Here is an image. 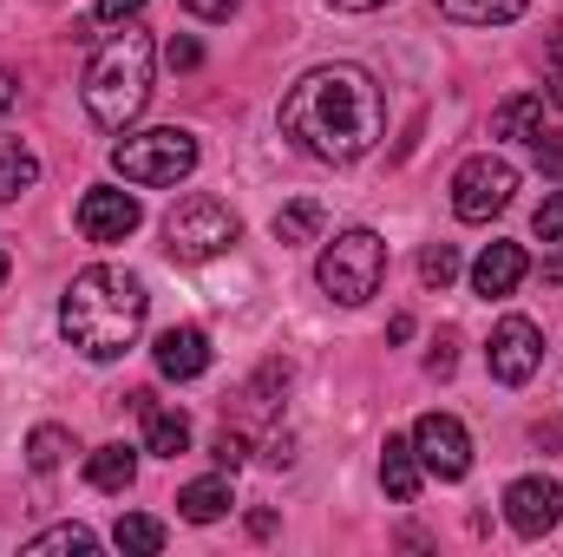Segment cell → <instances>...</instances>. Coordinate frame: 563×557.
<instances>
[{"mask_svg": "<svg viewBox=\"0 0 563 557\" xmlns=\"http://www.w3.org/2000/svg\"><path fill=\"white\" fill-rule=\"evenodd\" d=\"M139 223H144V210H139V197H132V190L99 184V190H86V197H79V230H86V243H125Z\"/></svg>", "mask_w": 563, "mask_h": 557, "instance_id": "8fae6325", "label": "cell"}, {"mask_svg": "<svg viewBox=\"0 0 563 557\" xmlns=\"http://www.w3.org/2000/svg\"><path fill=\"white\" fill-rule=\"evenodd\" d=\"M26 551H33V557H46V551L92 557V551H99V538H92L86 525H53V532H40V538H26Z\"/></svg>", "mask_w": 563, "mask_h": 557, "instance_id": "cb8c5ba5", "label": "cell"}, {"mask_svg": "<svg viewBox=\"0 0 563 557\" xmlns=\"http://www.w3.org/2000/svg\"><path fill=\"white\" fill-rule=\"evenodd\" d=\"M452 276H459V250H452V243H432L420 256V282L426 288H445Z\"/></svg>", "mask_w": 563, "mask_h": 557, "instance_id": "d4e9b609", "label": "cell"}, {"mask_svg": "<svg viewBox=\"0 0 563 557\" xmlns=\"http://www.w3.org/2000/svg\"><path fill=\"white\" fill-rule=\"evenodd\" d=\"M243 0H184V13H197V20H230Z\"/></svg>", "mask_w": 563, "mask_h": 557, "instance_id": "4dcf8cb0", "label": "cell"}, {"mask_svg": "<svg viewBox=\"0 0 563 557\" xmlns=\"http://www.w3.org/2000/svg\"><path fill=\"white\" fill-rule=\"evenodd\" d=\"M531 276V263H525V250L518 243H485L478 250V263H472V288L492 302V295H511L518 282Z\"/></svg>", "mask_w": 563, "mask_h": 557, "instance_id": "4fadbf2b", "label": "cell"}, {"mask_svg": "<svg viewBox=\"0 0 563 557\" xmlns=\"http://www.w3.org/2000/svg\"><path fill=\"white\" fill-rule=\"evenodd\" d=\"M13 99H20V73H0V112H7Z\"/></svg>", "mask_w": 563, "mask_h": 557, "instance_id": "836d02e7", "label": "cell"}, {"mask_svg": "<svg viewBox=\"0 0 563 557\" xmlns=\"http://www.w3.org/2000/svg\"><path fill=\"white\" fill-rule=\"evenodd\" d=\"M144 414V452H157V459H177V452H190V419L177 414V407H151V394H132Z\"/></svg>", "mask_w": 563, "mask_h": 557, "instance_id": "9a60e30c", "label": "cell"}, {"mask_svg": "<svg viewBox=\"0 0 563 557\" xmlns=\"http://www.w3.org/2000/svg\"><path fill=\"white\" fill-rule=\"evenodd\" d=\"M531 0H439V13L445 20H459V26H505V20H518Z\"/></svg>", "mask_w": 563, "mask_h": 557, "instance_id": "ffe728a7", "label": "cell"}, {"mask_svg": "<svg viewBox=\"0 0 563 557\" xmlns=\"http://www.w3.org/2000/svg\"><path fill=\"white\" fill-rule=\"evenodd\" d=\"M492 132H498V139H525V144L558 139V132H551V112H544V92H511V99L498 106Z\"/></svg>", "mask_w": 563, "mask_h": 557, "instance_id": "5bb4252c", "label": "cell"}, {"mask_svg": "<svg viewBox=\"0 0 563 557\" xmlns=\"http://www.w3.org/2000/svg\"><path fill=\"white\" fill-rule=\"evenodd\" d=\"M452 361H459V354H452V335H439V341H432V354H426V374H439V381H445V374H452Z\"/></svg>", "mask_w": 563, "mask_h": 557, "instance_id": "f546056e", "label": "cell"}, {"mask_svg": "<svg viewBox=\"0 0 563 557\" xmlns=\"http://www.w3.org/2000/svg\"><path fill=\"white\" fill-rule=\"evenodd\" d=\"M79 99H86V119L99 132H125L144 106H151V33H139V26L112 33L92 53V66H86Z\"/></svg>", "mask_w": 563, "mask_h": 557, "instance_id": "3957f363", "label": "cell"}, {"mask_svg": "<svg viewBox=\"0 0 563 557\" xmlns=\"http://www.w3.org/2000/svg\"><path fill=\"white\" fill-rule=\"evenodd\" d=\"M112 171L139 190H164L177 177L197 171V139L177 132V125H157V132H139V139H119L112 144Z\"/></svg>", "mask_w": 563, "mask_h": 557, "instance_id": "8992f818", "label": "cell"}, {"mask_svg": "<svg viewBox=\"0 0 563 557\" xmlns=\"http://www.w3.org/2000/svg\"><path fill=\"white\" fill-rule=\"evenodd\" d=\"M33 184H40V157H33L20 139H0V204L26 197Z\"/></svg>", "mask_w": 563, "mask_h": 557, "instance_id": "d6986e66", "label": "cell"}, {"mask_svg": "<svg viewBox=\"0 0 563 557\" xmlns=\"http://www.w3.org/2000/svg\"><path fill=\"white\" fill-rule=\"evenodd\" d=\"M144 282L132 270H112V263H92L66 282L59 295V335L86 354V361H119L144 328Z\"/></svg>", "mask_w": 563, "mask_h": 557, "instance_id": "7a4b0ae2", "label": "cell"}, {"mask_svg": "<svg viewBox=\"0 0 563 557\" xmlns=\"http://www.w3.org/2000/svg\"><path fill=\"white\" fill-rule=\"evenodd\" d=\"M164 59H170V73H197V66H203V46H197V40H170Z\"/></svg>", "mask_w": 563, "mask_h": 557, "instance_id": "f1b7e54d", "label": "cell"}, {"mask_svg": "<svg viewBox=\"0 0 563 557\" xmlns=\"http://www.w3.org/2000/svg\"><path fill=\"white\" fill-rule=\"evenodd\" d=\"M0 282H7V250H0Z\"/></svg>", "mask_w": 563, "mask_h": 557, "instance_id": "8d00e7d4", "label": "cell"}, {"mask_svg": "<svg viewBox=\"0 0 563 557\" xmlns=\"http://www.w3.org/2000/svg\"><path fill=\"white\" fill-rule=\"evenodd\" d=\"M236 505V492H230V472H210V479H190L184 492H177V512L190 518V525H217L223 512Z\"/></svg>", "mask_w": 563, "mask_h": 557, "instance_id": "e0dca14e", "label": "cell"}, {"mask_svg": "<svg viewBox=\"0 0 563 557\" xmlns=\"http://www.w3.org/2000/svg\"><path fill=\"white\" fill-rule=\"evenodd\" d=\"M321 223H328V210H321L314 197H295V204L276 210V243H314Z\"/></svg>", "mask_w": 563, "mask_h": 557, "instance_id": "44dd1931", "label": "cell"}, {"mask_svg": "<svg viewBox=\"0 0 563 557\" xmlns=\"http://www.w3.org/2000/svg\"><path fill=\"white\" fill-rule=\"evenodd\" d=\"M538 361H544V328H538L531 315H505V321L492 328V348H485V368H492V381H505V387H525V381L538 374Z\"/></svg>", "mask_w": 563, "mask_h": 557, "instance_id": "ba28073f", "label": "cell"}, {"mask_svg": "<svg viewBox=\"0 0 563 557\" xmlns=\"http://www.w3.org/2000/svg\"><path fill=\"white\" fill-rule=\"evenodd\" d=\"M164 538H170V532H164L157 518H144V512H125V518L112 525V545H119V551H139V557L164 551Z\"/></svg>", "mask_w": 563, "mask_h": 557, "instance_id": "603a6c76", "label": "cell"}, {"mask_svg": "<svg viewBox=\"0 0 563 557\" xmlns=\"http://www.w3.org/2000/svg\"><path fill=\"white\" fill-rule=\"evenodd\" d=\"M518 190V164L498 157V151H478L452 171V217L459 223H492Z\"/></svg>", "mask_w": 563, "mask_h": 557, "instance_id": "52a82bcc", "label": "cell"}, {"mask_svg": "<svg viewBox=\"0 0 563 557\" xmlns=\"http://www.w3.org/2000/svg\"><path fill=\"white\" fill-rule=\"evenodd\" d=\"M544 59H551V86H558V99H563V26L551 33V53Z\"/></svg>", "mask_w": 563, "mask_h": 557, "instance_id": "1f68e13d", "label": "cell"}, {"mask_svg": "<svg viewBox=\"0 0 563 557\" xmlns=\"http://www.w3.org/2000/svg\"><path fill=\"white\" fill-rule=\"evenodd\" d=\"M243 459H250V433H243V426H223V433H217V466L236 472Z\"/></svg>", "mask_w": 563, "mask_h": 557, "instance_id": "484cf974", "label": "cell"}, {"mask_svg": "<svg viewBox=\"0 0 563 557\" xmlns=\"http://www.w3.org/2000/svg\"><path fill=\"white\" fill-rule=\"evenodd\" d=\"M538 237H544V243H563V190H551V197L538 204Z\"/></svg>", "mask_w": 563, "mask_h": 557, "instance_id": "83f0119b", "label": "cell"}, {"mask_svg": "<svg viewBox=\"0 0 563 557\" xmlns=\"http://www.w3.org/2000/svg\"><path fill=\"white\" fill-rule=\"evenodd\" d=\"M263 459H269V466H288V459H295V446H288V433H282V439H269V452H263Z\"/></svg>", "mask_w": 563, "mask_h": 557, "instance_id": "d6a6232c", "label": "cell"}, {"mask_svg": "<svg viewBox=\"0 0 563 557\" xmlns=\"http://www.w3.org/2000/svg\"><path fill=\"white\" fill-rule=\"evenodd\" d=\"M276 119H282V139H295L308 157L354 164V157H367L380 144V132H387V99H380V86H374L367 66L334 59V66L301 73L282 92Z\"/></svg>", "mask_w": 563, "mask_h": 557, "instance_id": "6da1fadb", "label": "cell"}, {"mask_svg": "<svg viewBox=\"0 0 563 557\" xmlns=\"http://www.w3.org/2000/svg\"><path fill=\"white\" fill-rule=\"evenodd\" d=\"M544 282H563V256L558 263H544Z\"/></svg>", "mask_w": 563, "mask_h": 557, "instance_id": "d590c367", "label": "cell"}, {"mask_svg": "<svg viewBox=\"0 0 563 557\" xmlns=\"http://www.w3.org/2000/svg\"><path fill=\"white\" fill-rule=\"evenodd\" d=\"M236 243H243V217H236L223 197H210V190L184 197V204L164 217V250H170L177 263H210V256H223V250H236Z\"/></svg>", "mask_w": 563, "mask_h": 557, "instance_id": "277c9868", "label": "cell"}, {"mask_svg": "<svg viewBox=\"0 0 563 557\" xmlns=\"http://www.w3.org/2000/svg\"><path fill=\"white\" fill-rule=\"evenodd\" d=\"M420 452H413V439H387V452H380V485H387V499L394 505H413L420 499Z\"/></svg>", "mask_w": 563, "mask_h": 557, "instance_id": "2e32d148", "label": "cell"}, {"mask_svg": "<svg viewBox=\"0 0 563 557\" xmlns=\"http://www.w3.org/2000/svg\"><path fill=\"white\" fill-rule=\"evenodd\" d=\"M328 7H341V13H374V7H387V0H328Z\"/></svg>", "mask_w": 563, "mask_h": 557, "instance_id": "e575fe53", "label": "cell"}, {"mask_svg": "<svg viewBox=\"0 0 563 557\" xmlns=\"http://www.w3.org/2000/svg\"><path fill=\"white\" fill-rule=\"evenodd\" d=\"M203 368H210V335L197 321H177L157 335V374L164 381H197Z\"/></svg>", "mask_w": 563, "mask_h": 557, "instance_id": "7c38bea8", "label": "cell"}, {"mask_svg": "<svg viewBox=\"0 0 563 557\" xmlns=\"http://www.w3.org/2000/svg\"><path fill=\"white\" fill-rule=\"evenodd\" d=\"M86 479H92L99 492H132V479H139V452H132V446H99V452L86 459Z\"/></svg>", "mask_w": 563, "mask_h": 557, "instance_id": "ac0fdd59", "label": "cell"}, {"mask_svg": "<svg viewBox=\"0 0 563 557\" xmlns=\"http://www.w3.org/2000/svg\"><path fill=\"white\" fill-rule=\"evenodd\" d=\"M144 7H151V0H99V7H92V20H99V26H132Z\"/></svg>", "mask_w": 563, "mask_h": 557, "instance_id": "4316f807", "label": "cell"}, {"mask_svg": "<svg viewBox=\"0 0 563 557\" xmlns=\"http://www.w3.org/2000/svg\"><path fill=\"white\" fill-rule=\"evenodd\" d=\"M505 518H511V532L518 538H544L551 525L563 518V485L558 479H511L505 485Z\"/></svg>", "mask_w": 563, "mask_h": 557, "instance_id": "30bf717a", "label": "cell"}, {"mask_svg": "<svg viewBox=\"0 0 563 557\" xmlns=\"http://www.w3.org/2000/svg\"><path fill=\"white\" fill-rule=\"evenodd\" d=\"M380 276H387V243L374 230H341L321 263H314V282L341 302V308H361L367 295H380Z\"/></svg>", "mask_w": 563, "mask_h": 557, "instance_id": "5b68a950", "label": "cell"}, {"mask_svg": "<svg viewBox=\"0 0 563 557\" xmlns=\"http://www.w3.org/2000/svg\"><path fill=\"white\" fill-rule=\"evenodd\" d=\"M66 452H73V433H66V426H33V433H26V466H33V472H59Z\"/></svg>", "mask_w": 563, "mask_h": 557, "instance_id": "7402d4cb", "label": "cell"}, {"mask_svg": "<svg viewBox=\"0 0 563 557\" xmlns=\"http://www.w3.org/2000/svg\"><path fill=\"white\" fill-rule=\"evenodd\" d=\"M413 452H420L426 472L445 479V485L472 472V433H465L452 414H420V426H413Z\"/></svg>", "mask_w": 563, "mask_h": 557, "instance_id": "9c48e42d", "label": "cell"}]
</instances>
